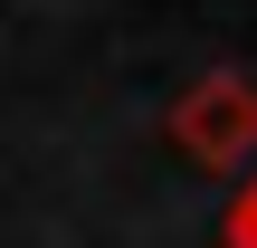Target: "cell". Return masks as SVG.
Listing matches in <instances>:
<instances>
[{"label": "cell", "instance_id": "obj_1", "mask_svg": "<svg viewBox=\"0 0 257 248\" xmlns=\"http://www.w3.org/2000/svg\"><path fill=\"white\" fill-rule=\"evenodd\" d=\"M162 143L191 153L200 172H257V76L238 67H200L172 105H162Z\"/></svg>", "mask_w": 257, "mask_h": 248}, {"label": "cell", "instance_id": "obj_2", "mask_svg": "<svg viewBox=\"0 0 257 248\" xmlns=\"http://www.w3.org/2000/svg\"><path fill=\"white\" fill-rule=\"evenodd\" d=\"M219 248H257V172L238 182V201H229V220H219Z\"/></svg>", "mask_w": 257, "mask_h": 248}]
</instances>
